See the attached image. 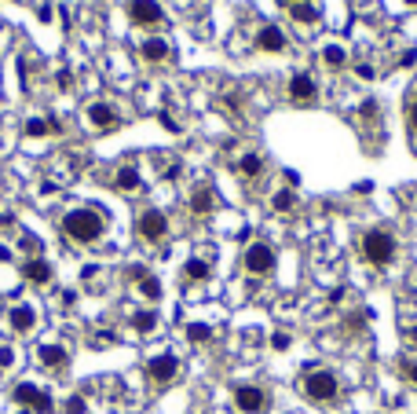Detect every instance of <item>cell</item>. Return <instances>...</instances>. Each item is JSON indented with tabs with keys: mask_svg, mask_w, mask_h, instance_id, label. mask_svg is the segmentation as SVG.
I'll use <instances>...</instances> for the list:
<instances>
[{
	"mask_svg": "<svg viewBox=\"0 0 417 414\" xmlns=\"http://www.w3.org/2000/svg\"><path fill=\"white\" fill-rule=\"evenodd\" d=\"M406 121H410V128H413V133H417V99L406 106Z\"/></svg>",
	"mask_w": 417,
	"mask_h": 414,
	"instance_id": "35",
	"label": "cell"
},
{
	"mask_svg": "<svg viewBox=\"0 0 417 414\" xmlns=\"http://www.w3.org/2000/svg\"><path fill=\"white\" fill-rule=\"evenodd\" d=\"M410 341H413V345H417V326H413V330H410Z\"/></svg>",
	"mask_w": 417,
	"mask_h": 414,
	"instance_id": "40",
	"label": "cell"
},
{
	"mask_svg": "<svg viewBox=\"0 0 417 414\" xmlns=\"http://www.w3.org/2000/svg\"><path fill=\"white\" fill-rule=\"evenodd\" d=\"M62 235L74 242H96L103 235V216L96 209H74L62 216Z\"/></svg>",
	"mask_w": 417,
	"mask_h": 414,
	"instance_id": "1",
	"label": "cell"
},
{
	"mask_svg": "<svg viewBox=\"0 0 417 414\" xmlns=\"http://www.w3.org/2000/svg\"><path fill=\"white\" fill-rule=\"evenodd\" d=\"M37 359H40L44 367H48V370H62L66 363H70V352H66L62 345H40Z\"/></svg>",
	"mask_w": 417,
	"mask_h": 414,
	"instance_id": "11",
	"label": "cell"
},
{
	"mask_svg": "<svg viewBox=\"0 0 417 414\" xmlns=\"http://www.w3.org/2000/svg\"><path fill=\"white\" fill-rule=\"evenodd\" d=\"M37 18H40V23H52V8L40 4V8H37Z\"/></svg>",
	"mask_w": 417,
	"mask_h": 414,
	"instance_id": "37",
	"label": "cell"
},
{
	"mask_svg": "<svg viewBox=\"0 0 417 414\" xmlns=\"http://www.w3.org/2000/svg\"><path fill=\"white\" fill-rule=\"evenodd\" d=\"M15 367V348H0V370H11Z\"/></svg>",
	"mask_w": 417,
	"mask_h": 414,
	"instance_id": "30",
	"label": "cell"
},
{
	"mask_svg": "<svg viewBox=\"0 0 417 414\" xmlns=\"http://www.w3.org/2000/svg\"><path fill=\"white\" fill-rule=\"evenodd\" d=\"M0 260H11V250L8 246H0Z\"/></svg>",
	"mask_w": 417,
	"mask_h": 414,
	"instance_id": "39",
	"label": "cell"
},
{
	"mask_svg": "<svg viewBox=\"0 0 417 414\" xmlns=\"http://www.w3.org/2000/svg\"><path fill=\"white\" fill-rule=\"evenodd\" d=\"M187 341H190V345L212 341V326H209V323H190V326H187Z\"/></svg>",
	"mask_w": 417,
	"mask_h": 414,
	"instance_id": "22",
	"label": "cell"
},
{
	"mask_svg": "<svg viewBox=\"0 0 417 414\" xmlns=\"http://www.w3.org/2000/svg\"><path fill=\"white\" fill-rule=\"evenodd\" d=\"M290 99L312 103V99H315V81L307 77V74H293V81H290Z\"/></svg>",
	"mask_w": 417,
	"mask_h": 414,
	"instance_id": "14",
	"label": "cell"
},
{
	"mask_svg": "<svg viewBox=\"0 0 417 414\" xmlns=\"http://www.w3.org/2000/svg\"><path fill=\"white\" fill-rule=\"evenodd\" d=\"M322 59L329 62V67H344V59H348V55H344V48H337V45H329V48L322 52Z\"/></svg>",
	"mask_w": 417,
	"mask_h": 414,
	"instance_id": "27",
	"label": "cell"
},
{
	"mask_svg": "<svg viewBox=\"0 0 417 414\" xmlns=\"http://www.w3.org/2000/svg\"><path fill=\"white\" fill-rule=\"evenodd\" d=\"M132 326H136L139 334H150L154 326H158V315H154V312H136V315H132Z\"/></svg>",
	"mask_w": 417,
	"mask_h": 414,
	"instance_id": "25",
	"label": "cell"
},
{
	"mask_svg": "<svg viewBox=\"0 0 417 414\" xmlns=\"http://www.w3.org/2000/svg\"><path fill=\"white\" fill-rule=\"evenodd\" d=\"M88 121H92L96 128H114L118 114H114V106H110V103H92V106H88Z\"/></svg>",
	"mask_w": 417,
	"mask_h": 414,
	"instance_id": "15",
	"label": "cell"
},
{
	"mask_svg": "<svg viewBox=\"0 0 417 414\" xmlns=\"http://www.w3.org/2000/svg\"><path fill=\"white\" fill-rule=\"evenodd\" d=\"M234 407L246 410V414H260L263 407H268V392L256 388V385H238L234 388Z\"/></svg>",
	"mask_w": 417,
	"mask_h": 414,
	"instance_id": "8",
	"label": "cell"
},
{
	"mask_svg": "<svg viewBox=\"0 0 417 414\" xmlns=\"http://www.w3.org/2000/svg\"><path fill=\"white\" fill-rule=\"evenodd\" d=\"M136 228H139V238H143V242H161V238L168 235V220H165L161 209H143Z\"/></svg>",
	"mask_w": 417,
	"mask_h": 414,
	"instance_id": "5",
	"label": "cell"
},
{
	"mask_svg": "<svg viewBox=\"0 0 417 414\" xmlns=\"http://www.w3.org/2000/svg\"><path fill=\"white\" fill-rule=\"evenodd\" d=\"M359 114H362L366 121H373V118H377V114H381V106H377V103H373V99H366V103L359 106Z\"/></svg>",
	"mask_w": 417,
	"mask_h": 414,
	"instance_id": "29",
	"label": "cell"
},
{
	"mask_svg": "<svg viewBox=\"0 0 417 414\" xmlns=\"http://www.w3.org/2000/svg\"><path fill=\"white\" fill-rule=\"evenodd\" d=\"M183 275L190 279V282H205L209 279V264H205V260H187V264H183Z\"/></svg>",
	"mask_w": 417,
	"mask_h": 414,
	"instance_id": "23",
	"label": "cell"
},
{
	"mask_svg": "<svg viewBox=\"0 0 417 414\" xmlns=\"http://www.w3.org/2000/svg\"><path fill=\"white\" fill-rule=\"evenodd\" d=\"M238 172H241V177H249V180H256L260 172H263V158L260 155H246V158L238 162Z\"/></svg>",
	"mask_w": 417,
	"mask_h": 414,
	"instance_id": "21",
	"label": "cell"
},
{
	"mask_svg": "<svg viewBox=\"0 0 417 414\" xmlns=\"http://www.w3.org/2000/svg\"><path fill=\"white\" fill-rule=\"evenodd\" d=\"M256 48H260V52H282V48H285V33H282L278 26H263V30L256 33Z\"/></svg>",
	"mask_w": 417,
	"mask_h": 414,
	"instance_id": "13",
	"label": "cell"
},
{
	"mask_svg": "<svg viewBox=\"0 0 417 414\" xmlns=\"http://www.w3.org/2000/svg\"><path fill=\"white\" fill-rule=\"evenodd\" d=\"M22 250H26V253H40V238H22Z\"/></svg>",
	"mask_w": 417,
	"mask_h": 414,
	"instance_id": "34",
	"label": "cell"
},
{
	"mask_svg": "<svg viewBox=\"0 0 417 414\" xmlns=\"http://www.w3.org/2000/svg\"><path fill=\"white\" fill-rule=\"evenodd\" d=\"M304 396L315 400V403H329L337 396V374H329V370H312V374L304 378Z\"/></svg>",
	"mask_w": 417,
	"mask_h": 414,
	"instance_id": "3",
	"label": "cell"
},
{
	"mask_svg": "<svg viewBox=\"0 0 417 414\" xmlns=\"http://www.w3.org/2000/svg\"><path fill=\"white\" fill-rule=\"evenodd\" d=\"M403 378L417 385V359H406V363H403Z\"/></svg>",
	"mask_w": 417,
	"mask_h": 414,
	"instance_id": "32",
	"label": "cell"
},
{
	"mask_svg": "<svg viewBox=\"0 0 417 414\" xmlns=\"http://www.w3.org/2000/svg\"><path fill=\"white\" fill-rule=\"evenodd\" d=\"M55 84H59V89H74V74L70 70H59L55 74Z\"/></svg>",
	"mask_w": 417,
	"mask_h": 414,
	"instance_id": "31",
	"label": "cell"
},
{
	"mask_svg": "<svg viewBox=\"0 0 417 414\" xmlns=\"http://www.w3.org/2000/svg\"><path fill=\"white\" fill-rule=\"evenodd\" d=\"M271 345H275V352H285V348H290V334H275Z\"/></svg>",
	"mask_w": 417,
	"mask_h": 414,
	"instance_id": "33",
	"label": "cell"
},
{
	"mask_svg": "<svg viewBox=\"0 0 417 414\" xmlns=\"http://www.w3.org/2000/svg\"><path fill=\"white\" fill-rule=\"evenodd\" d=\"M11 396H15V403L30 407V410H37V414H52V410H55L52 396H48V392H44V388H37L33 381H18Z\"/></svg>",
	"mask_w": 417,
	"mask_h": 414,
	"instance_id": "4",
	"label": "cell"
},
{
	"mask_svg": "<svg viewBox=\"0 0 417 414\" xmlns=\"http://www.w3.org/2000/svg\"><path fill=\"white\" fill-rule=\"evenodd\" d=\"M293 202H297V194H293L290 187L275 194V209H278V213H290V209H293Z\"/></svg>",
	"mask_w": 417,
	"mask_h": 414,
	"instance_id": "26",
	"label": "cell"
},
{
	"mask_svg": "<svg viewBox=\"0 0 417 414\" xmlns=\"http://www.w3.org/2000/svg\"><path fill=\"white\" fill-rule=\"evenodd\" d=\"M290 4H304V0H290Z\"/></svg>",
	"mask_w": 417,
	"mask_h": 414,
	"instance_id": "42",
	"label": "cell"
},
{
	"mask_svg": "<svg viewBox=\"0 0 417 414\" xmlns=\"http://www.w3.org/2000/svg\"><path fill=\"white\" fill-rule=\"evenodd\" d=\"M406 4H410V8H417V0H406Z\"/></svg>",
	"mask_w": 417,
	"mask_h": 414,
	"instance_id": "41",
	"label": "cell"
},
{
	"mask_svg": "<svg viewBox=\"0 0 417 414\" xmlns=\"http://www.w3.org/2000/svg\"><path fill=\"white\" fill-rule=\"evenodd\" d=\"M209 209H212V191H209V187H198V191L190 194V213H194V216H205Z\"/></svg>",
	"mask_w": 417,
	"mask_h": 414,
	"instance_id": "17",
	"label": "cell"
},
{
	"mask_svg": "<svg viewBox=\"0 0 417 414\" xmlns=\"http://www.w3.org/2000/svg\"><path fill=\"white\" fill-rule=\"evenodd\" d=\"M8 323H11V330H15V334H30L33 326H37V312H33V304H15V308L8 312Z\"/></svg>",
	"mask_w": 417,
	"mask_h": 414,
	"instance_id": "10",
	"label": "cell"
},
{
	"mask_svg": "<svg viewBox=\"0 0 417 414\" xmlns=\"http://www.w3.org/2000/svg\"><path fill=\"white\" fill-rule=\"evenodd\" d=\"M139 55L147 62H161V59H168V45H165L161 37H150V40H143V45H139Z\"/></svg>",
	"mask_w": 417,
	"mask_h": 414,
	"instance_id": "16",
	"label": "cell"
},
{
	"mask_svg": "<svg viewBox=\"0 0 417 414\" xmlns=\"http://www.w3.org/2000/svg\"><path fill=\"white\" fill-rule=\"evenodd\" d=\"M55 121H44V118H30L26 125H22V133H26V136H48V133H55Z\"/></svg>",
	"mask_w": 417,
	"mask_h": 414,
	"instance_id": "20",
	"label": "cell"
},
{
	"mask_svg": "<svg viewBox=\"0 0 417 414\" xmlns=\"http://www.w3.org/2000/svg\"><path fill=\"white\" fill-rule=\"evenodd\" d=\"M362 257L370 260L373 268H384L392 264V257H395V235L384 231V228H373L362 235Z\"/></svg>",
	"mask_w": 417,
	"mask_h": 414,
	"instance_id": "2",
	"label": "cell"
},
{
	"mask_svg": "<svg viewBox=\"0 0 417 414\" xmlns=\"http://www.w3.org/2000/svg\"><path fill=\"white\" fill-rule=\"evenodd\" d=\"M22 275H26V282H33V286H44V282H52V264L48 260H26L22 264Z\"/></svg>",
	"mask_w": 417,
	"mask_h": 414,
	"instance_id": "12",
	"label": "cell"
},
{
	"mask_svg": "<svg viewBox=\"0 0 417 414\" xmlns=\"http://www.w3.org/2000/svg\"><path fill=\"white\" fill-rule=\"evenodd\" d=\"M62 410H66V414H84L88 403H84V396H70V400L62 403Z\"/></svg>",
	"mask_w": 417,
	"mask_h": 414,
	"instance_id": "28",
	"label": "cell"
},
{
	"mask_svg": "<svg viewBox=\"0 0 417 414\" xmlns=\"http://www.w3.org/2000/svg\"><path fill=\"white\" fill-rule=\"evenodd\" d=\"M176 374H180V359H176L172 352H161V356H154L147 363V378L158 381V385H168Z\"/></svg>",
	"mask_w": 417,
	"mask_h": 414,
	"instance_id": "7",
	"label": "cell"
},
{
	"mask_svg": "<svg viewBox=\"0 0 417 414\" xmlns=\"http://www.w3.org/2000/svg\"><path fill=\"white\" fill-rule=\"evenodd\" d=\"M290 15L297 18V23H304V26H315L319 23V8L307 4V0H304V4H290Z\"/></svg>",
	"mask_w": 417,
	"mask_h": 414,
	"instance_id": "18",
	"label": "cell"
},
{
	"mask_svg": "<svg viewBox=\"0 0 417 414\" xmlns=\"http://www.w3.org/2000/svg\"><path fill=\"white\" fill-rule=\"evenodd\" d=\"M413 62H417V52H403L399 55V67H413Z\"/></svg>",
	"mask_w": 417,
	"mask_h": 414,
	"instance_id": "36",
	"label": "cell"
},
{
	"mask_svg": "<svg viewBox=\"0 0 417 414\" xmlns=\"http://www.w3.org/2000/svg\"><path fill=\"white\" fill-rule=\"evenodd\" d=\"M139 293H143L147 301H158V297H161V282L154 279V275H143V279H139Z\"/></svg>",
	"mask_w": 417,
	"mask_h": 414,
	"instance_id": "24",
	"label": "cell"
},
{
	"mask_svg": "<svg viewBox=\"0 0 417 414\" xmlns=\"http://www.w3.org/2000/svg\"><path fill=\"white\" fill-rule=\"evenodd\" d=\"M114 187H118V191H139V172L132 169V165L118 169V177H114Z\"/></svg>",
	"mask_w": 417,
	"mask_h": 414,
	"instance_id": "19",
	"label": "cell"
},
{
	"mask_svg": "<svg viewBox=\"0 0 417 414\" xmlns=\"http://www.w3.org/2000/svg\"><path fill=\"white\" fill-rule=\"evenodd\" d=\"M128 18H132L136 26H158L165 15H161V4H158V0H132V4H128Z\"/></svg>",
	"mask_w": 417,
	"mask_h": 414,
	"instance_id": "9",
	"label": "cell"
},
{
	"mask_svg": "<svg viewBox=\"0 0 417 414\" xmlns=\"http://www.w3.org/2000/svg\"><path fill=\"white\" fill-rule=\"evenodd\" d=\"M355 70H359L362 81H373V67H366V62H362V67H355Z\"/></svg>",
	"mask_w": 417,
	"mask_h": 414,
	"instance_id": "38",
	"label": "cell"
},
{
	"mask_svg": "<svg viewBox=\"0 0 417 414\" xmlns=\"http://www.w3.org/2000/svg\"><path fill=\"white\" fill-rule=\"evenodd\" d=\"M275 268V250L268 242H253L246 250V272L249 275H268Z\"/></svg>",
	"mask_w": 417,
	"mask_h": 414,
	"instance_id": "6",
	"label": "cell"
}]
</instances>
